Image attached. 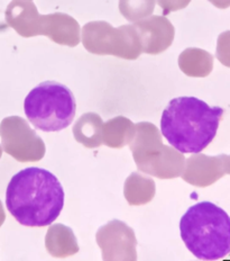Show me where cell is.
<instances>
[{"instance_id":"6","label":"cell","mask_w":230,"mask_h":261,"mask_svg":"<svg viewBox=\"0 0 230 261\" xmlns=\"http://www.w3.org/2000/svg\"><path fill=\"white\" fill-rule=\"evenodd\" d=\"M81 41L87 51L97 56L136 60L141 54L134 25L112 27L107 21H90L82 27Z\"/></svg>"},{"instance_id":"13","label":"cell","mask_w":230,"mask_h":261,"mask_svg":"<svg viewBox=\"0 0 230 261\" xmlns=\"http://www.w3.org/2000/svg\"><path fill=\"white\" fill-rule=\"evenodd\" d=\"M45 247L47 252L54 258H68L78 253L80 250L72 228L61 223L48 227Z\"/></svg>"},{"instance_id":"16","label":"cell","mask_w":230,"mask_h":261,"mask_svg":"<svg viewBox=\"0 0 230 261\" xmlns=\"http://www.w3.org/2000/svg\"><path fill=\"white\" fill-rule=\"evenodd\" d=\"M179 67L189 77L204 78L213 69V57L201 48L190 47L179 57Z\"/></svg>"},{"instance_id":"20","label":"cell","mask_w":230,"mask_h":261,"mask_svg":"<svg viewBox=\"0 0 230 261\" xmlns=\"http://www.w3.org/2000/svg\"><path fill=\"white\" fill-rule=\"evenodd\" d=\"M5 220H6V214H5V210H4V206L2 200H0V227L4 224Z\"/></svg>"},{"instance_id":"14","label":"cell","mask_w":230,"mask_h":261,"mask_svg":"<svg viewBox=\"0 0 230 261\" xmlns=\"http://www.w3.org/2000/svg\"><path fill=\"white\" fill-rule=\"evenodd\" d=\"M156 193V185L151 177L133 172L126 179L124 196L130 206H141L152 202Z\"/></svg>"},{"instance_id":"2","label":"cell","mask_w":230,"mask_h":261,"mask_svg":"<svg viewBox=\"0 0 230 261\" xmlns=\"http://www.w3.org/2000/svg\"><path fill=\"white\" fill-rule=\"evenodd\" d=\"M223 112L195 97L174 98L163 111L161 134L181 153H200L216 138Z\"/></svg>"},{"instance_id":"21","label":"cell","mask_w":230,"mask_h":261,"mask_svg":"<svg viewBox=\"0 0 230 261\" xmlns=\"http://www.w3.org/2000/svg\"><path fill=\"white\" fill-rule=\"evenodd\" d=\"M2 155H3V146L0 145V158H2Z\"/></svg>"},{"instance_id":"8","label":"cell","mask_w":230,"mask_h":261,"mask_svg":"<svg viewBox=\"0 0 230 261\" xmlns=\"http://www.w3.org/2000/svg\"><path fill=\"white\" fill-rule=\"evenodd\" d=\"M105 261H136L137 240L133 228L119 220L102 225L96 234Z\"/></svg>"},{"instance_id":"11","label":"cell","mask_w":230,"mask_h":261,"mask_svg":"<svg viewBox=\"0 0 230 261\" xmlns=\"http://www.w3.org/2000/svg\"><path fill=\"white\" fill-rule=\"evenodd\" d=\"M40 35L47 36L60 45L70 47L76 46L81 41L79 23L73 17L63 13L41 15Z\"/></svg>"},{"instance_id":"22","label":"cell","mask_w":230,"mask_h":261,"mask_svg":"<svg viewBox=\"0 0 230 261\" xmlns=\"http://www.w3.org/2000/svg\"><path fill=\"white\" fill-rule=\"evenodd\" d=\"M28 2H31V0H28Z\"/></svg>"},{"instance_id":"19","label":"cell","mask_w":230,"mask_h":261,"mask_svg":"<svg viewBox=\"0 0 230 261\" xmlns=\"http://www.w3.org/2000/svg\"><path fill=\"white\" fill-rule=\"evenodd\" d=\"M191 0H157L160 6L164 9V14H168L183 9L188 6Z\"/></svg>"},{"instance_id":"7","label":"cell","mask_w":230,"mask_h":261,"mask_svg":"<svg viewBox=\"0 0 230 261\" xmlns=\"http://www.w3.org/2000/svg\"><path fill=\"white\" fill-rule=\"evenodd\" d=\"M2 146L7 154L19 162H37L45 155L44 141L19 116H9L0 123Z\"/></svg>"},{"instance_id":"9","label":"cell","mask_w":230,"mask_h":261,"mask_svg":"<svg viewBox=\"0 0 230 261\" xmlns=\"http://www.w3.org/2000/svg\"><path fill=\"white\" fill-rule=\"evenodd\" d=\"M230 172V158L227 154L210 156L194 153L185 160L181 173L185 182L195 187H208Z\"/></svg>"},{"instance_id":"18","label":"cell","mask_w":230,"mask_h":261,"mask_svg":"<svg viewBox=\"0 0 230 261\" xmlns=\"http://www.w3.org/2000/svg\"><path fill=\"white\" fill-rule=\"evenodd\" d=\"M154 8L155 0H119L120 14L131 23L150 17Z\"/></svg>"},{"instance_id":"5","label":"cell","mask_w":230,"mask_h":261,"mask_svg":"<svg viewBox=\"0 0 230 261\" xmlns=\"http://www.w3.org/2000/svg\"><path fill=\"white\" fill-rule=\"evenodd\" d=\"M24 111L36 128L59 132L73 122L76 102L69 87L56 81H44L26 96Z\"/></svg>"},{"instance_id":"12","label":"cell","mask_w":230,"mask_h":261,"mask_svg":"<svg viewBox=\"0 0 230 261\" xmlns=\"http://www.w3.org/2000/svg\"><path fill=\"white\" fill-rule=\"evenodd\" d=\"M6 21L23 37L40 35V17L36 6L28 0H14L6 9Z\"/></svg>"},{"instance_id":"4","label":"cell","mask_w":230,"mask_h":261,"mask_svg":"<svg viewBox=\"0 0 230 261\" xmlns=\"http://www.w3.org/2000/svg\"><path fill=\"white\" fill-rule=\"evenodd\" d=\"M137 169L158 179L181 176L185 158L171 145H164L161 130L153 123L135 124V133L128 143Z\"/></svg>"},{"instance_id":"1","label":"cell","mask_w":230,"mask_h":261,"mask_svg":"<svg viewBox=\"0 0 230 261\" xmlns=\"http://www.w3.org/2000/svg\"><path fill=\"white\" fill-rule=\"evenodd\" d=\"M6 206L21 225L47 226L61 214L64 190L51 171L37 167L26 168L16 173L9 181Z\"/></svg>"},{"instance_id":"15","label":"cell","mask_w":230,"mask_h":261,"mask_svg":"<svg viewBox=\"0 0 230 261\" xmlns=\"http://www.w3.org/2000/svg\"><path fill=\"white\" fill-rule=\"evenodd\" d=\"M102 119L98 114H83L76 121L72 129L75 141L85 148H99L102 144Z\"/></svg>"},{"instance_id":"3","label":"cell","mask_w":230,"mask_h":261,"mask_svg":"<svg viewBox=\"0 0 230 261\" xmlns=\"http://www.w3.org/2000/svg\"><path fill=\"white\" fill-rule=\"evenodd\" d=\"M180 232L185 247L198 259H222L230 251L229 216L211 202L191 206L181 219Z\"/></svg>"},{"instance_id":"10","label":"cell","mask_w":230,"mask_h":261,"mask_svg":"<svg viewBox=\"0 0 230 261\" xmlns=\"http://www.w3.org/2000/svg\"><path fill=\"white\" fill-rule=\"evenodd\" d=\"M138 34L141 53L160 54L172 45L175 31L171 21L163 16H150L134 24Z\"/></svg>"},{"instance_id":"17","label":"cell","mask_w":230,"mask_h":261,"mask_svg":"<svg viewBox=\"0 0 230 261\" xmlns=\"http://www.w3.org/2000/svg\"><path fill=\"white\" fill-rule=\"evenodd\" d=\"M135 133V124L124 116H117L102 125V143L112 149L128 145Z\"/></svg>"}]
</instances>
